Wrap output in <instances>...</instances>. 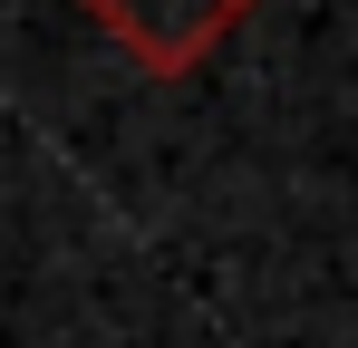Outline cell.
Listing matches in <instances>:
<instances>
[{"instance_id":"1","label":"cell","mask_w":358,"mask_h":348,"mask_svg":"<svg viewBox=\"0 0 358 348\" xmlns=\"http://www.w3.org/2000/svg\"><path fill=\"white\" fill-rule=\"evenodd\" d=\"M78 10H87L145 78H184V68H203V58L223 49L262 0H78Z\"/></svg>"}]
</instances>
